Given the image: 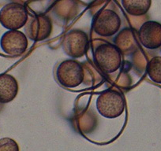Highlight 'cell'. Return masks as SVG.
<instances>
[{"instance_id": "6da1fadb", "label": "cell", "mask_w": 161, "mask_h": 151, "mask_svg": "<svg viewBox=\"0 0 161 151\" xmlns=\"http://www.w3.org/2000/svg\"><path fill=\"white\" fill-rule=\"evenodd\" d=\"M123 54L114 44L103 43L93 51V61L101 72L111 74L116 72L122 65Z\"/></svg>"}, {"instance_id": "7a4b0ae2", "label": "cell", "mask_w": 161, "mask_h": 151, "mask_svg": "<svg viewBox=\"0 0 161 151\" xmlns=\"http://www.w3.org/2000/svg\"><path fill=\"white\" fill-rule=\"evenodd\" d=\"M96 107L102 117L108 119H114L124 112L126 100L123 94L114 89L104 91L98 95Z\"/></svg>"}, {"instance_id": "3957f363", "label": "cell", "mask_w": 161, "mask_h": 151, "mask_svg": "<svg viewBox=\"0 0 161 151\" xmlns=\"http://www.w3.org/2000/svg\"><path fill=\"white\" fill-rule=\"evenodd\" d=\"M55 76L60 85L66 88H75L82 84L85 69L82 64L71 58L63 61L56 68Z\"/></svg>"}, {"instance_id": "277c9868", "label": "cell", "mask_w": 161, "mask_h": 151, "mask_svg": "<svg viewBox=\"0 0 161 151\" xmlns=\"http://www.w3.org/2000/svg\"><path fill=\"white\" fill-rule=\"evenodd\" d=\"M29 20V13L23 4L12 2L0 10V24L8 30H19Z\"/></svg>"}, {"instance_id": "5b68a950", "label": "cell", "mask_w": 161, "mask_h": 151, "mask_svg": "<svg viewBox=\"0 0 161 151\" xmlns=\"http://www.w3.org/2000/svg\"><path fill=\"white\" fill-rule=\"evenodd\" d=\"M62 48L66 55L74 59L85 56L89 49L87 33L78 29L69 31L62 39Z\"/></svg>"}, {"instance_id": "8992f818", "label": "cell", "mask_w": 161, "mask_h": 151, "mask_svg": "<svg viewBox=\"0 0 161 151\" xmlns=\"http://www.w3.org/2000/svg\"><path fill=\"white\" fill-rule=\"evenodd\" d=\"M122 21L114 10L104 9L97 13L92 21L94 32L101 37H111L119 32Z\"/></svg>"}, {"instance_id": "52a82bcc", "label": "cell", "mask_w": 161, "mask_h": 151, "mask_svg": "<svg viewBox=\"0 0 161 151\" xmlns=\"http://www.w3.org/2000/svg\"><path fill=\"white\" fill-rule=\"evenodd\" d=\"M0 46L7 55L19 57L27 50L29 46L28 37L25 32L19 30H8L1 37Z\"/></svg>"}, {"instance_id": "ba28073f", "label": "cell", "mask_w": 161, "mask_h": 151, "mask_svg": "<svg viewBox=\"0 0 161 151\" xmlns=\"http://www.w3.org/2000/svg\"><path fill=\"white\" fill-rule=\"evenodd\" d=\"M52 32V22L49 17L40 14L28 20L25 25V34L34 41L46 39Z\"/></svg>"}, {"instance_id": "9c48e42d", "label": "cell", "mask_w": 161, "mask_h": 151, "mask_svg": "<svg viewBox=\"0 0 161 151\" xmlns=\"http://www.w3.org/2000/svg\"><path fill=\"white\" fill-rule=\"evenodd\" d=\"M139 43L148 50L161 47V24L156 21H147L140 26L137 32Z\"/></svg>"}, {"instance_id": "30bf717a", "label": "cell", "mask_w": 161, "mask_h": 151, "mask_svg": "<svg viewBox=\"0 0 161 151\" xmlns=\"http://www.w3.org/2000/svg\"><path fill=\"white\" fill-rule=\"evenodd\" d=\"M18 81L10 74L0 75V103L6 104L13 101L18 95Z\"/></svg>"}, {"instance_id": "8fae6325", "label": "cell", "mask_w": 161, "mask_h": 151, "mask_svg": "<svg viewBox=\"0 0 161 151\" xmlns=\"http://www.w3.org/2000/svg\"><path fill=\"white\" fill-rule=\"evenodd\" d=\"M114 42V45L117 46L123 55H130L135 52L138 47L134 31L130 29H124L118 32Z\"/></svg>"}, {"instance_id": "7c38bea8", "label": "cell", "mask_w": 161, "mask_h": 151, "mask_svg": "<svg viewBox=\"0 0 161 151\" xmlns=\"http://www.w3.org/2000/svg\"><path fill=\"white\" fill-rule=\"evenodd\" d=\"M121 2L125 11L135 17L146 14L152 5V0H121Z\"/></svg>"}, {"instance_id": "4fadbf2b", "label": "cell", "mask_w": 161, "mask_h": 151, "mask_svg": "<svg viewBox=\"0 0 161 151\" xmlns=\"http://www.w3.org/2000/svg\"><path fill=\"white\" fill-rule=\"evenodd\" d=\"M146 72L151 81L161 84V56L153 57L148 61Z\"/></svg>"}, {"instance_id": "5bb4252c", "label": "cell", "mask_w": 161, "mask_h": 151, "mask_svg": "<svg viewBox=\"0 0 161 151\" xmlns=\"http://www.w3.org/2000/svg\"><path fill=\"white\" fill-rule=\"evenodd\" d=\"M0 151H20L19 146L11 138H0Z\"/></svg>"}, {"instance_id": "9a60e30c", "label": "cell", "mask_w": 161, "mask_h": 151, "mask_svg": "<svg viewBox=\"0 0 161 151\" xmlns=\"http://www.w3.org/2000/svg\"><path fill=\"white\" fill-rule=\"evenodd\" d=\"M160 52H161V47H160Z\"/></svg>"}, {"instance_id": "2e32d148", "label": "cell", "mask_w": 161, "mask_h": 151, "mask_svg": "<svg viewBox=\"0 0 161 151\" xmlns=\"http://www.w3.org/2000/svg\"><path fill=\"white\" fill-rule=\"evenodd\" d=\"M0 104H1V103H0Z\"/></svg>"}]
</instances>
